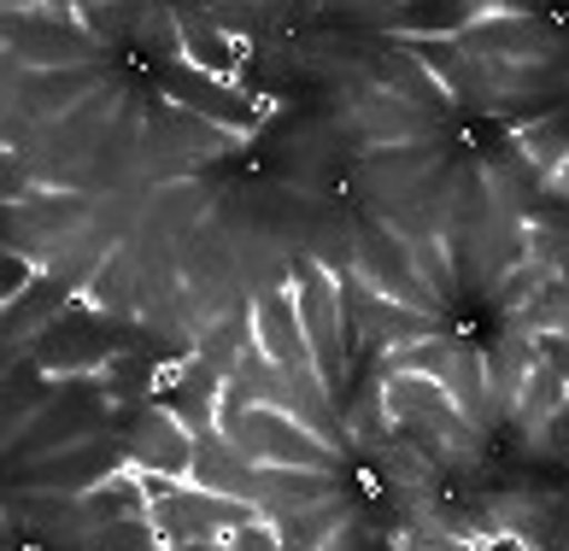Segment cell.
<instances>
[{
	"label": "cell",
	"mask_w": 569,
	"mask_h": 551,
	"mask_svg": "<svg viewBox=\"0 0 569 551\" xmlns=\"http://www.w3.org/2000/svg\"><path fill=\"white\" fill-rule=\"evenodd\" d=\"M30 282H36V270H30L24 259H0V305L18 300V293H24Z\"/></svg>",
	"instance_id": "6da1fadb"
}]
</instances>
